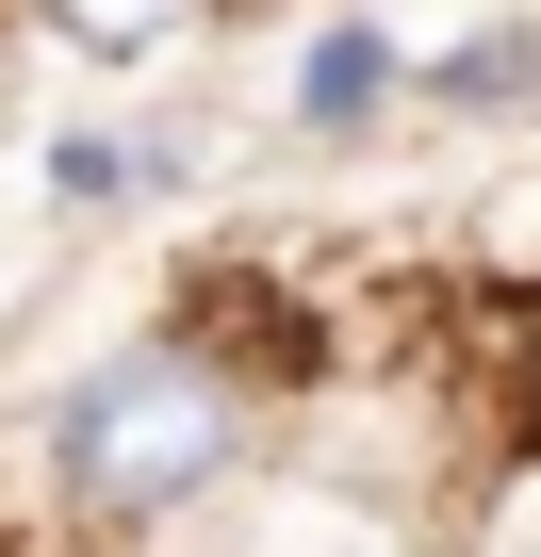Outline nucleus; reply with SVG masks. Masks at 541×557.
I'll return each instance as SVG.
<instances>
[{"label":"nucleus","mask_w":541,"mask_h":557,"mask_svg":"<svg viewBox=\"0 0 541 557\" xmlns=\"http://www.w3.org/2000/svg\"><path fill=\"white\" fill-rule=\"evenodd\" d=\"M378 66H394L378 34H329V50H312V83H296V115H312V132H361V115H378Z\"/></svg>","instance_id":"7ed1b4c3"},{"label":"nucleus","mask_w":541,"mask_h":557,"mask_svg":"<svg viewBox=\"0 0 541 557\" xmlns=\"http://www.w3.org/2000/svg\"><path fill=\"white\" fill-rule=\"evenodd\" d=\"M246 426H262V361H246V329H213L181 296L164 329H132L115 361H83L34 410V475H50L66 524L132 541V524H181L197 492H230Z\"/></svg>","instance_id":"f257e3e1"},{"label":"nucleus","mask_w":541,"mask_h":557,"mask_svg":"<svg viewBox=\"0 0 541 557\" xmlns=\"http://www.w3.org/2000/svg\"><path fill=\"white\" fill-rule=\"evenodd\" d=\"M0 17H34L66 66H164V50H197V34H230L246 0H0Z\"/></svg>","instance_id":"f03ea898"}]
</instances>
